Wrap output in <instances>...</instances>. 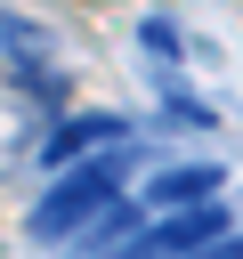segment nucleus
<instances>
[{
    "label": "nucleus",
    "instance_id": "obj_8",
    "mask_svg": "<svg viewBox=\"0 0 243 259\" xmlns=\"http://www.w3.org/2000/svg\"><path fill=\"white\" fill-rule=\"evenodd\" d=\"M16 89H24V97H32V105H49V113H57V105H65V89H73V81H65V73H57V65H40V73H16Z\"/></svg>",
    "mask_w": 243,
    "mask_h": 259
},
{
    "label": "nucleus",
    "instance_id": "obj_4",
    "mask_svg": "<svg viewBox=\"0 0 243 259\" xmlns=\"http://www.w3.org/2000/svg\"><path fill=\"white\" fill-rule=\"evenodd\" d=\"M0 57H8V73H40L57 57V32L40 16H24V8H0Z\"/></svg>",
    "mask_w": 243,
    "mask_h": 259
},
{
    "label": "nucleus",
    "instance_id": "obj_5",
    "mask_svg": "<svg viewBox=\"0 0 243 259\" xmlns=\"http://www.w3.org/2000/svg\"><path fill=\"white\" fill-rule=\"evenodd\" d=\"M138 235H146V210H138L130 194H122V202H105V210H97V227H89V235H81L73 251H81V259H113V251H130Z\"/></svg>",
    "mask_w": 243,
    "mask_h": 259
},
{
    "label": "nucleus",
    "instance_id": "obj_1",
    "mask_svg": "<svg viewBox=\"0 0 243 259\" xmlns=\"http://www.w3.org/2000/svg\"><path fill=\"white\" fill-rule=\"evenodd\" d=\"M130 162L138 154H89V162H73L40 202H32V219H24V235L32 243H73L105 202H122V178H130Z\"/></svg>",
    "mask_w": 243,
    "mask_h": 259
},
{
    "label": "nucleus",
    "instance_id": "obj_3",
    "mask_svg": "<svg viewBox=\"0 0 243 259\" xmlns=\"http://www.w3.org/2000/svg\"><path fill=\"white\" fill-rule=\"evenodd\" d=\"M194 202H219V162H170L138 194V210H194Z\"/></svg>",
    "mask_w": 243,
    "mask_h": 259
},
{
    "label": "nucleus",
    "instance_id": "obj_9",
    "mask_svg": "<svg viewBox=\"0 0 243 259\" xmlns=\"http://www.w3.org/2000/svg\"><path fill=\"white\" fill-rule=\"evenodd\" d=\"M202 259H243V235H219V243H211Z\"/></svg>",
    "mask_w": 243,
    "mask_h": 259
},
{
    "label": "nucleus",
    "instance_id": "obj_6",
    "mask_svg": "<svg viewBox=\"0 0 243 259\" xmlns=\"http://www.w3.org/2000/svg\"><path fill=\"white\" fill-rule=\"evenodd\" d=\"M138 49H146V57H162V65H170V57H186V32H178V24H170V16H138Z\"/></svg>",
    "mask_w": 243,
    "mask_h": 259
},
{
    "label": "nucleus",
    "instance_id": "obj_2",
    "mask_svg": "<svg viewBox=\"0 0 243 259\" xmlns=\"http://www.w3.org/2000/svg\"><path fill=\"white\" fill-rule=\"evenodd\" d=\"M130 130H122V113H65L57 130H49V146H40V170H73V162H89L97 146H122Z\"/></svg>",
    "mask_w": 243,
    "mask_h": 259
},
{
    "label": "nucleus",
    "instance_id": "obj_7",
    "mask_svg": "<svg viewBox=\"0 0 243 259\" xmlns=\"http://www.w3.org/2000/svg\"><path fill=\"white\" fill-rule=\"evenodd\" d=\"M162 113H170V121H186V130H219V105H202V97H186L178 81H162Z\"/></svg>",
    "mask_w": 243,
    "mask_h": 259
}]
</instances>
